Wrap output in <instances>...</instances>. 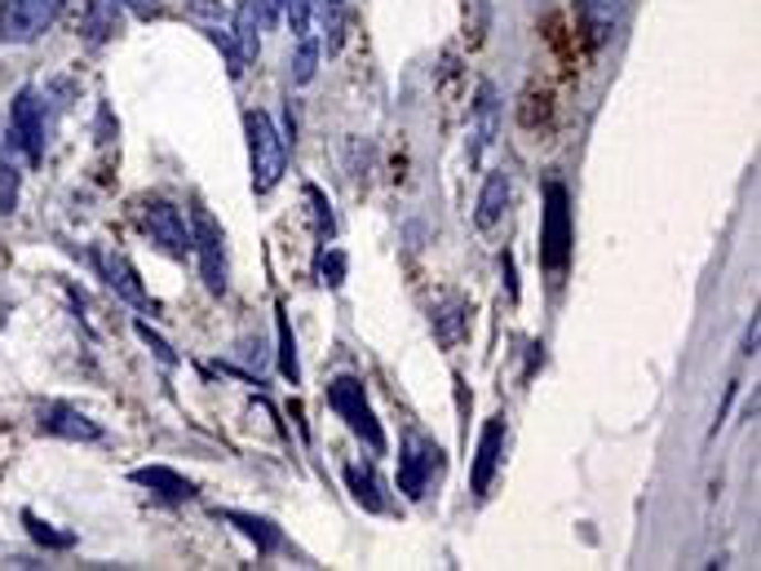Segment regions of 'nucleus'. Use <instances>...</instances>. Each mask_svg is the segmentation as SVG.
<instances>
[{"label": "nucleus", "instance_id": "obj_32", "mask_svg": "<svg viewBox=\"0 0 761 571\" xmlns=\"http://www.w3.org/2000/svg\"><path fill=\"white\" fill-rule=\"evenodd\" d=\"M501 274H505V289L518 302V279H514V252H501Z\"/></svg>", "mask_w": 761, "mask_h": 571}, {"label": "nucleus", "instance_id": "obj_11", "mask_svg": "<svg viewBox=\"0 0 761 571\" xmlns=\"http://www.w3.org/2000/svg\"><path fill=\"white\" fill-rule=\"evenodd\" d=\"M41 430H45V434H58V439H85V443L103 439L98 421H89L85 412L67 408V403H45V408H41Z\"/></svg>", "mask_w": 761, "mask_h": 571}, {"label": "nucleus", "instance_id": "obj_22", "mask_svg": "<svg viewBox=\"0 0 761 571\" xmlns=\"http://www.w3.org/2000/svg\"><path fill=\"white\" fill-rule=\"evenodd\" d=\"M275 315H279V373L297 386L301 381V364H297V342H292V328H288V311L275 306Z\"/></svg>", "mask_w": 761, "mask_h": 571}, {"label": "nucleus", "instance_id": "obj_23", "mask_svg": "<svg viewBox=\"0 0 761 571\" xmlns=\"http://www.w3.org/2000/svg\"><path fill=\"white\" fill-rule=\"evenodd\" d=\"M319 19H323L328 54H336L341 50V36H345V0H319Z\"/></svg>", "mask_w": 761, "mask_h": 571}, {"label": "nucleus", "instance_id": "obj_12", "mask_svg": "<svg viewBox=\"0 0 761 571\" xmlns=\"http://www.w3.org/2000/svg\"><path fill=\"white\" fill-rule=\"evenodd\" d=\"M496 125H501V107H496V89L483 85L479 89V103H474V125H470V164L483 160V151L492 147L496 138Z\"/></svg>", "mask_w": 761, "mask_h": 571}, {"label": "nucleus", "instance_id": "obj_34", "mask_svg": "<svg viewBox=\"0 0 761 571\" xmlns=\"http://www.w3.org/2000/svg\"><path fill=\"white\" fill-rule=\"evenodd\" d=\"M125 6H133V14H142V19H151L160 10V0H125Z\"/></svg>", "mask_w": 761, "mask_h": 571}, {"label": "nucleus", "instance_id": "obj_8", "mask_svg": "<svg viewBox=\"0 0 761 571\" xmlns=\"http://www.w3.org/2000/svg\"><path fill=\"white\" fill-rule=\"evenodd\" d=\"M142 226H147L151 244H160L169 257H186L191 252V230H186L182 213L169 200H147L142 204Z\"/></svg>", "mask_w": 761, "mask_h": 571}, {"label": "nucleus", "instance_id": "obj_3", "mask_svg": "<svg viewBox=\"0 0 761 571\" xmlns=\"http://www.w3.org/2000/svg\"><path fill=\"white\" fill-rule=\"evenodd\" d=\"M63 10V0H6L0 6V41L10 45H32L41 41Z\"/></svg>", "mask_w": 761, "mask_h": 571}, {"label": "nucleus", "instance_id": "obj_9", "mask_svg": "<svg viewBox=\"0 0 761 571\" xmlns=\"http://www.w3.org/2000/svg\"><path fill=\"white\" fill-rule=\"evenodd\" d=\"M94 261H98V270H103V279H107V289H111L116 298H125V302L138 306V311H151V298H147V289L138 283V270L129 266L125 252L103 248V252H94Z\"/></svg>", "mask_w": 761, "mask_h": 571}, {"label": "nucleus", "instance_id": "obj_10", "mask_svg": "<svg viewBox=\"0 0 761 571\" xmlns=\"http://www.w3.org/2000/svg\"><path fill=\"white\" fill-rule=\"evenodd\" d=\"M501 448H505V417H492L483 425V439H479V452H474V470H470L474 496H487L492 492V478L501 470Z\"/></svg>", "mask_w": 761, "mask_h": 571}, {"label": "nucleus", "instance_id": "obj_5", "mask_svg": "<svg viewBox=\"0 0 761 571\" xmlns=\"http://www.w3.org/2000/svg\"><path fill=\"white\" fill-rule=\"evenodd\" d=\"M443 470V452L435 439H421V434H408L404 439V452H399V492L408 500H426L430 483L439 478Z\"/></svg>", "mask_w": 761, "mask_h": 571}, {"label": "nucleus", "instance_id": "obj_15", "mask_svg": "<svg viewBox=\"0 0 761 571\" xmlns=\"http://www.w3.org/2000/svg\"><path fill=\"white\" fill-rule=\"evenodd\" d=\"M138 487H147V492H156V496H164V500H191L195 496V483L191 478H182L178 470H169V465H142V470H133L129 474Z\"/></svg>", "mask_w": 761, "mask_h": 571}, {"label": "nucleus", "instance_id": "obj_30", "mask_svg": "<svg viewBox=\"0 0 761 571\" xmlns=\"http://www.w3.org/2000/svg\"><path fill=\"white\" fill-rule=\"evenodd\" d=\"M138 337H142V342H147V346L160 355V364H169V368L178 364V351H173V346H169L160 333H151V324H138Z\"/></svg>", "mask_w": 761, "mask_h": 571}, {"label": "nucleus", "instance_id": "obj_19", "mask_svg": "<svg viewBox=\"0 0 761 571\" xmlns=\"http://www.w3.org/2000/svg\"><path fill=\"white\" fill-rule=\"evenodd\" d=\"M200 32L222 50V58H226V72H231V80H239L244 76V67H248V58H244V50H239V41H235V32L226 28V23H213V19H200Z\"/></svg>", "mask_w": 761, "mask_h": 571}, {"label": "nucleus", "instance_id": "obj_13", "mask_svg": "<svg viewBox=\"0 0 761 571\" xmlns=\"http://www.w3.org/2000/svg\"><path fill=\"white\" fill-rule=\"evenodd\" d=\"M125 23V0H85V41L107 45Z\"/></svg>", "mask_w": 761, "mask_h": 571}, {"label": "nucleus", "instance_id": "obj_18", "mask_svg": "<svg viewBox=\"0 0 761 571\" xmlns=\"http://www.w3.org/2000/svg\"><path fill=\"white\" fill-rule=\"evenodd\" d=\"M345 487H350V496H354L367 514H386V509H390L386 496H380V483H376L372 465H345Z\"/></svg>", "mask_w": 761, "mask_h": 571}, {"label": "nucleus", "instance_id": "obj_4", "mask_svg": "<svg viewBox=\"0 0 761 571\" xmlns=\"http://www.w3.org/2000/svg\"><path fill=\"white\" fill-rule=\"evenodd\" d=\"M571 257V208H567V186L549 182L545 191V222H540V266L562 270Z\"/></svg>", "mask_w": 761, "mask_h": 571}, {"label": "nucleus", "instance_id": "obj_21", "mask_svg": "<svg viewBox=\"0 0 761 571\" xmlns=\"http://www.w3.org/2000/svg\"><path fill=\"white\" fill-rule=\"evenodd\" d=\"M465 324H470V306L465 302H448L439 315H435V337L443 346H457L465 337Z\"/></svg>", "mask_w": 761, "mask_h": 571}, {"label": "nucleus", "instance_id": "obj_17", "mask_svg": "<svg viewBox=\"0 0 761 571\" xmlns=\"http://www.w3.org/2000/svg\"><path fill=\"white\" fill-rule=\"evenodd\" d=\"M217 518H226V522H235L253 545H257V553H275L279 545H283V531L270 522V518H257V514H244V509H222Z\"/></svg>", "mask_w": 761, "mask_h": 571}, {"label": "nucleus", "instance_id": "obj_29", "mask_svg": "<svg viewBox=\"0 0 761 571\" xmlns=\"http://www.w3.org/2000/svg\"><path fill=\"white\" fill-rule=\"evenodd\" d=\"M283 10H288V23H292V36H310V10H314V0H283Z\"/></svg>", "mask_w": 761, "mask_h": 571}, {"label": "nucleus", "instance_id": "obj_16", "mask_svg": "<svg viewBox=\"0 0 761 571\" xmlns=\"http://www.w3.org/2000/svg\"><path fill=\"white\" fill-rule=\"evenodd\" d=\"M620 14H624V0H580V23L593 45H607L615 36Z\"/></svg>", "mask_w": 761, "mask_h": 571}, {"label": "nucleus", "instance_id": "obj_2", "mask_svg": "<svg viewBox=\"0 0 761 571\" xmlns=\"http://www.w3.org/2000/svg\"><path fill=\"white\" fill-rule=\"evenodd\" d=\"M328 408L350 425V434L372 452V456H386V430H380L372 403H367V390L358 377H336L328 386Z\"/></svg>", "mask_w": 761, "mask_h": 571}, {"label": "nucleus", "instance_id": "obj_7", "mask_svg": "<svg viewBox=\"0 0 761 571\" xmlns=\"http://www.w3.org/2000/svg\"><path fill=\"white\" fill-rule=\"evenodd\" d=\"M191 248L200 252V274H204V289L213 293V298H222L226 293V239H222V226L204 213V208H195V235H191Z\"/></svg>", "mask_w": 761, "mask_h": 571}, {"label": "nucleus", "instance_id": "obj_28", "mask_svg": "<svg viewBox=\"0 0 761 571\" xmlns=\"http://www.w3.org/2000/svg\"><path fill=\"white\" fill-rule=\"evenodd\" d=\"M341 279H345V252H328V244H323V252H319V283H328V289H341Z\"/></svg>", "mask_w": 761, "mask_h": 571}, {"label": "nucleus", "instance_id": "obj_1", "mask_svg": "<svg viewBox=\"0 0 761 571\" xmlns=\"http://www.w3.org/2000/svg\"><path fill=\"white\" fill-rule=\"evenodd\" d=\"M244 133H248V169H253V191L270 195L288 169V142L270 125L266 111H244Z\"/></svg>", "mask_w": 761, "mask_h": 571}, {"label": "nucleus", "instance_id": "obj_6", "mask_svg": "<svg viewBox=\"0 0 761 571\" xmlns=\"http://www.w3.org/2000/svg\"><path fill=\"white\" fill-rule=\"evenodd\" d=\"M45 103L36 98V89H19L14 107H10V138L6 147H23V155L32 164L45 160Z\"/></svg>", "mask_w": 761, "mask_h": 571}, {"label": "nucleus", "instance_id": "obj_26", "mask_svg": "<svg viewBox=\"0 0 761 571\" xmlns=\"http://www.w3.org/2000/svg\"><path fill=\"white\" fill-rule=\"evenodd\" d=\"M19 164L10 160V151H6V160H0V217H10L14 213V204H19Z\"/></svg>", "mask_w": 761, "mask_h": 571}, {"label": "nucleus", "instance_id": "obj_20", "mask_svg": "<svg viewBox=\"0 0 761 571\" xmlns=\"http://www.w3.org/2000/svg\"><path fill=\"white\" fill-rule=\"evenodd\" d=\"M244 58H257L261 54V19H257V0H244V6L235 10V23H231Z\"/></svg>", "mask_w": 761, "mask_h": 571}, {"label": "nucleus", "instance_id": "obj_27", "mask_svg": "<svg viewBox=\"0 0 761 571\" xmlns=\"http://www.w3.org/2000/svg\"><path fill=\"white\" fill-rule=\"evenodd\" d=\"M314 63H319V41H314V36H301V41H297L292 80H297V85H310V80H314Z\"/></svg>", "mask_w": 761, "mask_h": 571}, {"label": "nucleus", "instance_id": "obj_31", "mask_svg": "<svg viewBox=\"0 0 761 571\" xmlns=\"http://www.w3.org/2000/svg\"><path fill=\"white\" fill-rule=\"evenodd\" d=\"M279 10H283V0H257V19H261V32H270L279 23Z\"/></svg>", "mask_w": 761, "mask_h": 571}, {"label": "nucleus", "instance_id": "obj_25", "mask_svg": "<svg viewBox=\"0 0 761 571\" xmlns=\"http://www.w3.org/2000/svg\"><path fill=\"white\" fill-rule=\"evenodd\" d=\"M306 200H310V208H314V235H319V244H328L332 235H336V217H332V204L323 200V191L310 182L306 186Z\"/></svg>", "mask_w": 761, "mask_h": 571}, {"label": "nucleus", "instance_id": "obj_24", "mask_svg": "<svg viewBox=\"0 0 761 571\" xmlns=\"http://www.w3.org/2000/svg\"><path fill=\"white\" fill-rule=\"evenodd\" d=\"M23 522H28V536L36 540V545H45V549H72L76 545V536L72 531H54L45 518H36L32 509H23Z\"/></svg>", "mask_w": 761, "mask_h": 571}, {"label": "nucleus", "instance_id": "obj_33", "mask_svg": "<svg viewBox=\"0 0 761 571\" xmlns=\"http://www.w3.org/2000/svg\"><path fill=\"white\" fill-rule=\"evenodd\" d=\"M757 337H761V324H757V315H752V324H748V333H743V355H757Z\"/></svg>", "mask_w": 761, "mask_h": 571}, {"label": "nucleus", "instance_id": "obj_14", "mask_svg": "<svg viewBox=\"0 0 761 571\" xmlns=\"http://www.w3.org/2000/svg\"><path fill=\"white\" fill-rule=\"evenodd\" d=\"M510 195H514V182H510V173H505V169L487 173V182H483V195H479V213H474L479 230H492V226H496V222L505 217V208H510Z\"/></svg>", "mask_w": 761, "mask_h": 571}]
</instances>
